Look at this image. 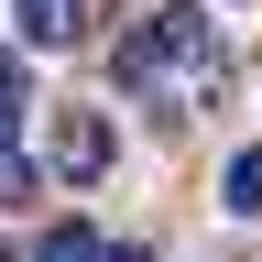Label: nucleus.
<instances>
[{
  "instance_id": "1",
  "label": "nucleus",
  "mask_w": 262,
  "mask_h": 262,
  "mask_svg": "<svg viewBox=\"0 0 262 262\" xmlns=\"http://www.w3.org/2000/svg\"><path fill=\"white\" fill-rule=\"evenodd\" d=\"M110 66H120V88L142 98L153 120H186L196 98L219 88V22L196 11V0H153V11L120 33V55H110Z\"/></svg>"
},
{
  "instance_id": "2",
  "label": "nucleus",
  "mask_w": 262,
  "mask_h": 262,
  "mask_svg": "<svg viewBox=\"0 0 262 262\" xmlns=\"http://www.w3.org/2000/svg\"><path fill=\"white\" fill-rule=\"evenodd\" d=\"M110 120H98V110H55V175L66 186H88V175H110Z\"/></svg>"
},
{
  "instance_id": "3",
  "label": "nucleus",
  "mask_w": 262,
  "mask_h": 262,
  "mask_svg": "<svg viewBox=\"0 0 262 262\" xmlns=\"http://www.w3.org/2000/svg\"><path fill=\"white\" fill-rule=\"evenodd\" d=\"M11 22H22V44H77L88 0H11Z\"/></svg>"
},
{
  "instance_id": "4",
  "label": "nucleus",
  "mask_w": 262,
  "mask_h": 262,
  "mask_svg": "<svg viewBox=\"0 0 262 262\" xmlns=\"http://www.w3.org/2000/svg\"><path fill=\"white\" fill-rule=\"evenodd\" d=\"M219 208L229 219H262V142H241V153L219 164Z\"/></svg>"
},
{
  "instance_id": "5",
  "label": "nucleus",
  "mask_w": 262,
  "mask_h": 262,
  "mask_svg": "<svg viewBox=\"0 0 262 262\" xmlns=\"http://www.w3.org/2000/svg\"><path fill=\"white\" fill-rule=\"evenodd\" d=\"M22 110H33V66H22L11 44H0V142L22 131Z\"/></svg>"
},
{
  "instance_id": "6",
  "label": "nucleus",
  "mask_w": 262,
  "mask_h": 262,
  "mask_svg": "<svg viewBox=\"0 0 262 262\" xmlns=\"http://www.w3.org/2000/svg\"><path fill=\"white\" fill-rule=\"evenodd\" d=\"M110 241H98V229H44V241H33V262H98Z\"/></svg>"
},
{
  "instance_id": "7",
  "label": "nucleus",
  "mask_w": 262,
  "mask_h": 262,
  "mask_svg": "<svg viewBox=\"0 0 262 262\" xmlns=\"http://www.w3.org/2000/svg\"><path fill=\"white\" fill-rule=\"evenodd\" d=\"M33 186H44V175H33V164H22L11 142H0V208H22V196H33Z\"/></svg>"
},
{
  "instance_id": "8",
  "label": "nucleus",
  "mask_w": 262,
  "mask_h": 262,
  "mask_svg": "<svg viewBox=\"0 0 262 262\" xmlns=\"http://www.w3.org/2000/svg\"><path fill=\"white\" fill-rule=\"evenodd\" d=\"M98 262H153V251H142V241H120V251H98Z\"/></svg>"
},
{
  "instance_id": "9",
  "label": "nucleus",
  "mask_w": 262,
  "mask_h": 262,
  "mask_svg": "<svg viewBox=\"0 0 262 262\" xmlns=\"http://www.w3.org/2000/svg\"><path fill=\"white\" fill-rule=\"evenodd\" d=\"M0 262H11V251H0Z\"/></svg>"
}]
</instances>
